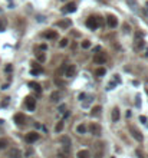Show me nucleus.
Returning a JSON list of instances; mask_svg holds the SVG:
<instances>
[{
  "label": "nucleus",
  "instance_id": "obj_1",
  "mask_svg": "<svg viewBox=\"0 0 148 158\" xmlns=\"http://www.w3.org/2000/svg\"><path fill=\"white\" fill-rule=\"evenodd\" d=\"M101 17H89L88 20H86V26L89 27V29H92V30H95V29H98L99 26H101Z\"/></svg>",
  "mask_w": 148,
  "mask_h": 158
},
{
  "label": "nucleus",
  "instance_id": "obj_2",
  "mask_svg": "<svg viewBox=\"0 0 148 158\" xmlns=\"http://www.w3.org/2000/svg\"><path fill=\"white\" fill-rule=\"evenodd\" d=\"M94 62L96 63V65H104V63L106 62V55L105 53H95Z\"/></svg>",
  "mask_w": 148,
  "mask_h": 158
},
{
  "label": "nucleus",
  "instance_id": "obj_3",
  "mask_svg": "<svg viewBox=\"0 0 148 158\" xmlns=\"http://www.w3.org/2000/svg\"><path fill=\"white\" fill-rule=\"evenodd\" d=\"M75 10H76V3L75 1H70V3H68L65 7L62 9V13H65V15L66 13H73Z\"/></svg>",
  "mask_w": 148,
  "mask_h": 158
},
{
  "label": "nucleus",
  "instance_id": "obj_4",
  "mask_svg": "<svg viewBox=\"0 0 148 158\" xmlns=\"http://www.w3.org/2000/svg\"><path fill=\"white\" fill-rule=\"evenodd\" d=\"M75 73H76V68H75L73 65H68V66L65 68V76H68V78H73Z\"/></svg>",
  "mask_w": 148,
  "mask_h": 158
},
{
  "label": "nucleus",
  "instance_id": "obj_5",
  "mask_svg": "<svg viewBox=\"0 0 148 158\" xmlns=\"http://www.w3.org/2000/svg\"><path fill=\"white\" fill-rule=\"evenodd\" d=\"M7 155H9V158H22V151L19 148H10Z\"/></svg>",
  "mask_w": 148,
  "mask_h": 158
},
{
  "label": "nucleus",
  "instance_id": "obj_6",
  "mask_svg": "<svg viewBox=\"0 0 148 158\" xmlns=\"http://www.w3.org/2000/svg\"><path fill=\"white\" fill-rule=\"evenodd\" d=\"M25 104H26V108L29 111H35V108H36V101H35V98H32V96H27Z\"/></svg>",
  "mask_w": 148,
  "mask_h": 158
},
{
  "label": "nucleus",
  "instance_id": "obj_7",
  "mask_svg": "<svg viewBox=\"0 0 148 158\" xmlns=\"http://www.w3.org/2000/svg\"><path fill=\"white\" fill-rule=\"evenodd\" d=\"M37 140H39V134H37V132H35V131L29 132V134L26 135V142H29V144L37 141Z\"/></svg>",
  "mask_w": 148,
  "mask_h": 158
},
{
  "label": "nucleus",
  "instance_id": "obj_8",
  "mask_svg": "<svg viewBox=\"0 0 148 158\" xmlns=\"http://www.w3.org/2000/svg\"><path fill=\"white\" fill-rule=\"evenodd\" d=\"M89 131H91L92 135H99V134H101V126H99L98 124H94V122H92V124L89 125Z\"/></svg>",
  "mask_w": 148,
  "mask_h": 158
},
{
  "label": "nucleus",
  "instance_id": "obj_9",
  "mask_svg": "<svg viewBox=\"0 0 148 158\" xmlns=\"http://www.w3.org/2000/svg\"><path fill=\"white\" fill-rule=\"evenodd\" d=\"M134 47L137 49V50H141L142 47H145V40L141 37V39H137L135 42H134Z\"/></svg>",
  "mask_w": 148,
  "mask_h": 158
},
{
  "label": "nucleus",
  "instance_id": "obj_10",
  "mask_svg": "<svg viewBox=\"0 0 148 158\" xmlns=\"http://www.w3.org/2000/svg\"><path fill=\"white\" fill-rule=\"evenodd\" d=\"M42 36H43L45 39H52V40H53V39H56V37H58V33H56V32H53V30H46L43 35H42Z\"/></svg>",
  "mask_w": 148,
  "mask_h": 158
},
{
  "label": "nucleus",
  "instance_id": "obj_11",
  "mask_svg": "<svg viewBox=\"0 0 148 158\" xmlns=\"http://www.w3.org/2000/svg\"><path fill=\"white\" fill-rule=\"evenodd\" d=\"M106 22H108V26H109V27H116V25H118V20H116V17L115 16H108V20H106Z\"/></svg>",
  "mask_w": 148,
  "mask_h": 158
},
{
  "label": "nucleus",
  "instance_id": "obj_12",
  "mask_svg": "<svg viewBox=\"0 0 148 158\" xmlns=\"http://www.w3.org/2000/svg\"><path fill=\"white\" fill-rule=\"evenodd\" d=\"M131 134H132V137L137 140V141H142V135H141V132L138 131V129H134V128H131Z\"/></svg>",
  "mask_w": 148,
  "mask_h": 158
},
{
  "label": "nucleus",
  "instance_id": "obj_13",
  "mask_svg": "<svg viewBox=\"0 0 148 158\" xmlns=\"http://www.w3.org/2000/svg\"><path fill=\"white\" fill-rule=\"evenodd\" d=\"M25 115L23 114H16L15 115V121H16V124H19V125H23L25 124Z\"/></svg>",
  "mask_w": 148,
  "mask_h": 158
},
{
  "label": "nucleus",
  "instance_id": "obj_14",
  "mask_svg": "<svg viewBox=\"0 0 148 158\" xmlns=\"http://www.w3.org/2000/svg\"><path fill=\"white\" fill-rule=\"evenodd\" d=\"M59 99H61V92H58V91L52 92V95H50V101L52 102H58Z\"/></svg>",
  "mask_w": 148,
  "mask_h": 158
},
{
  "label": "nucleus",
  "instance_id": "obj_15",
  "mask_svg": "<svg viewBox=\"0 0 148 158\" xmlns=\"http://www.w3.org/2000/svg\"><path fill=\"white\" fill-rule=\"evenodd\" d=\"M78 158H91V154L88 152V149H81L78 152Z\"/></svg>",
  "mask_w": 148,
  "mask_h": 158
},
{
  "label": "nucleus",
  "instance_id": "obj_16",
  "mask_svg": "<svg viewBox=\"0 0 148 158\" xmlns=\"http://www.w3.org/2000/svg\"><path fill=\"white\" fill-rule=\"evenodd\" d=\"M112 121L114 122L119 121V109L118 108H114V111H112Z\"/></svg>",
  "mask_w": 148,
  "mask_h": 158
},
{
  "label": "nucleus",
  "instance_id": "obj_17",
  "mask_svg": "<svg viewBox=\"0 0 148 158\" xmlns=\"http://www.w3.org/2000/svg\"><path fill=\"white\" fill-rule=\"evenodd\" d=\"M29 88L35 89L36 92H39V91H40V85H39L37 82H29Z\"/></svg>",
  "mask_w": 148,
  "mask_h": 158
},
{
  "label": "nucleus",
  "instance_id": "obj_18",
  "mask_svg": "<svg viewBox=\"0 0 148 158\" xmlns=\"http://www.w3.org/2000/svg\"><path fill=\"white\" fill-rule=\"evenodd\" d=\"M72 23H70V20H63V22H58V26L59 27H69Z\"/></svg>",
  "mask_w": 148,
  "mask_h": 158
},
{
  "label": "nucleus",
  "instance_id": "obj_19",
  "mask_svg": "<svg viewBox=\"0 0 148 158\" xmlns=\"http://www.w3.org/2000/svg\"><path fill=\"white\" fill-rule=\"evenodd\" d=\"M76 131H78L79 134H85V132L88 131V128H86V125H83V124H81V125H78V128H76Z\"/></svg>",
  "mask_w": 148,
  "mask_h": 158
},
{
  "label": "nucleus",
  "instance_id": "obj_20",
  "mask_svg": "<svg viewBox=\"0 0 148 158\" xmlns=\"http://www.w3.org/2000/svg\"><path fill=\"white\" fill-rule=\"evenodd\" d=\"M7 145H9V142H7L6 138H0V149H4Z\"/></svg>",
  "mask_w": 148,
  "mask_h": 158
},
{
  "label": "nucleus",
  "instance_id": "obj_21",
  "mask_svg": "<svg viewBox=\"0 0 148 158\" xmlns=\"http://www.w3.org/2000/svg\"><path fill=\"white\" fill-rule=\"evenodd\" d=\"M91 114H92V115H94V116H96V115H99V114H101V106H94V109H92V112H91Z\"/></svg>",
  "mask_w": 148,
  "mask_h": 158
},
{
  "label": "nucleus",
  "instance_id": "obj_22",
  "mask_svg": "<svg viewBox=\"0 0 148 158\" xmlns=\"http://www.w3.org/2000/svg\"><path fill=\"white\" fill-rule=\"evenodd\" d=\"M105 72H106L105 68H98V69H96V76H104Z\"/></svg>",
  "mask_w": 148,
  "mask_h": 158
},
{
  "label": "nucleus",
  "instance_id": "obj_23",
  "mask_svg": "<svg viewBox=\"0 0 148 158\" xmlns=\"http://www.w3.org/2000/svg\"><path fill=\"white\" fill-rule=\"evenodd\" d=\"M55 129H56V132H61V131L63 129V121L58 122V124H56V128H55Z\"/></svg>",
  "mask_w": 148,
  "mask_h": 158
},
{
  "label": "nucleus",
  "instance_id": "obj_24",
  "mask_svg": "<svg viewBox=\"0 0 148 158\" xmlns=\"http://www.w3.org/2000/svg\"><path fill=\"white\" fill-rule=\"evenodd\" d=\"M36 58H37V61H39V62H45V61H46V56H45L43 53H37V56H36Z\"/></svg>",
  "mask_w": 148,
  "mask_h": 158
},
{
  "label": "nucleus",
  "instance_id": "obj_25",
  "mask_svg": "<svg viewBox=\"0 0 148 158\" xmlns=\"http://www.w3.org/2000/svg\"><path fill=\"white\" fill-rule=\"evenodd\" d=\"M68 43H69V40H68V39H62V40H61V43H59V46H61V47H65V46H68Z\"/></svg>",
  "mask_w": 148,
  "mask_h": 158
},
{
  "label": "nucleus",
  "instance_id": "obj_26",
  "mask_svg": "<svg viewBox=\"0 0 148 158\" xmlns=\"http://www.w3.org/2000/svg\"><path fill=\"white\" fill-rule=\"evenodd\" d=\"M82 47H83V49L91 47V42H89V40H83V42H82Z\"/></svg>",
  "mask_w": 148,
  "mask_h": 158
},
{
  "label": "nucleus",
  "instance_id": "obj_27",
  "mask_svg": "<svg viewBox=\"0 0 148 158\" xmlns=\"http://www.w3.org/2000/svg\"><path fill=\"white\" fill-rule=\"evenodd\" d=\"M4 27H6V23H4L3 20H0V32L4 30Z\"/></svg>",
  "mask_w": 148,
  "mask_h": 158
},
{
  "label": "nucleus",
  "instance_id": "obj_28",
  "mask_svg": "<svg viewBox=\"0 0 148 158\" xmlns=\"http://www.w3.org/2000/svg\"><path fill=\"white\" fill-rule=\"evenodd\" d=\"M139 121H141V122H144V124H145V122H147V118H145V116H144V115H141V116H139Z\"/></svg>",
  "mask_w": 148,
  "mask_h": 158
},
{
  "label": "nucleus",
  "instance_id": "obj_29",
  "mask_svg": "<svg viewBox=\"0 0 148 158\" xmlns=\"http://www.w3.org/2000/svg\"><path fill=\"white\" fill-rule=\"evenodd\" d=\"M12 69H13V68H12L10 65H7V66H6V72H12Z\"/></svg>",
  "mask_w": 148,
  "mask_h": 158
},
{
  "label": "nucleus",
  "instance_id": "obj_30",
  "mask_svg": "<svg viewBox=\"0 0 148 158\" xmlns=\"http://www.w3.org/2000/svg\"><path fill=\"white\" fill-rule=\"evenodd\" d=\"M137 154H138V155H139V158H145V157H144V155H142V152H141V151H139V149H137Z\"/></svg>",
  "mask_w": 148,
  "mask_h": 158
},
{
  "label": "nucleus",
  "instance_id": "obj_31",
  "mask_svg": "<svg viewBox=\"0 0 148 158\" xmlns=\"http://www.w3.org/2000/svg\"><path fill=\"white\" fill-rule=\"evenodd\" d=\"M46 47H48V46H46L45 43H43V45H40V49H42V50H46Z\"/></svg>",
  "mask_w": 148,
  "mask_h": 158
}]
</instances>
